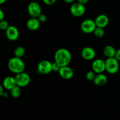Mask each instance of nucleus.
Masks as SVG:
<instances>
[{
  "label": "nucleus",
  "instance_id": "5",
  "mask_svg": "<svg viewBox=\"0 0 120 120\" xmlns=\"http://www.w3.org/2000/svg\"><path fill=\"white\" fill-rule=\"evenodd\" d=\"M28 12L31 18H38L42 14V9L40 5L36 1L30 2L28 6Z\"/></svg>",
  "mask_w": 120,
  "mask_h": 120
},
{
  "label": "nucleus",
  "instance_id": "21",
  "mask_svg": "<svg viewBox=\"0 0 120 120\" xmlns=\"http://www.w3.org/2000/svg\"><path fill=\"white\" fill-rule=\"evenodd\" d=\"M96 75V73L93 71H89L86 74V78L89 81H93Z\"/></svg>",
  "mask_w": 120,
  "mask_h": 120
},
{
  "label": "nucleus",
  "instance_id": "30",
  "mask_svg": "<svg viewBox=\"0 0 120 120\" xmlns=\"http://www.w3.org/2000/svg\"><path fill=\"white\" fill-rule=\"evenodd\" d=\"M4 87L3 86L1 85L0 86V95L1 96H2V95L3 94V93L4 92Z\"/></svg>",
  "mask_w": 120,
  "mask_h": 120
},
{
  "label": "nucleus",
  "instance_id": "26",
  "mask_svg": "<svg viewBox=\"0 0 120 120\" xmlns=\"http://www.w3.org/2000/svg\"><path fill=\"white\" fill-rule=\"evenodd\" d=\"M114 58L118 61H120V49H117L116 51V54H115Z\"/></svg>",
  "mask_w": 120,
  "mask_h": 120
},
{
  "label": "nucleus",
  "instance_id": "10",
  "mask_svg": "<svg viewBox=\"0 0 120 120\" xmlns=\"http://www.w3.org/2000/svg\"><path fill=\"white\" fill-rule=\"evenodd\" d=\"M6 36L10 41H14L18 40L19 36V32L16 27L13 25H10L9 28L5 31Z\"/></svg>",
  "mask_w": 120,
  "mask_h": 120
},
{
  "label": "nucleus",
  "instance_id": "17",
  "mask_svg": "<svg viewBox=\"0 0 120 120\" xmlns=\"http://www.w3.org/2000/svg\"><path fill=\"white\" fill-rule=\"evenodd\" d=\"M116 50L112 46L107 45L103 49V54L107 58L114 57Z\"/></svg>",
  "mask_w": 120,
  "mask_h": 120
},
{
  "label": "nucleus",
  "instance_id": "32",
  "mask_svg": "<svg viewBox=\"0 0 120 120\" xmlns=\"http://www.w3.org/2000/svg\"><path fill=\"white\" fill-rule=\"evenodd\" d=\"M7 1V0H0V4H3Z\"/></svg>",
  "mask_w": 120,
  "mask_h": 120
},
{
  "label": "nucleus",
  "instance_id": "6",
  "mask_svg": "<svg viewBox=\"0 0 120 120\" xmlns=\"http://www.w3.org/2000/svg\"><path fill=\"white\" fill-rule=\"evenodd\" d=\"M70 11L73 16L76 17L82 16L86 12L85 6L79 2H74L70 7Z\"/></svg>",
  "mask_w": 120,
  "mask_h": 120
},
{
  "label": "nucleus",
  "instance_id": "3",
  "mask_svg": "<svg viewBox=\"0 0 120 120\" xmlns=\"http://www.w3.org/2000/svg\"><path fill=\"white\" fill-rule=\"evenodd\" d=\"M105 62V71L110 74H114L119 69V61L114 57L109 58L106 60Z\"/></svg>",
  "mask_w": 120,
  "mask_h": 120
},
{
  "label": "nucleus",
  "instance_id": "29",
  "mask_svg": "<svg viewBox=\"0 0 120 120\" xmlns=\"http://www.w3.org/2000/svg\"><path fill=\"white\" fill-rule=\"evenodd\" d=\"M75 1H76V0H63V1H64V2H66V3H68V4L74 3Z\"/></svg>",
  "mask_w": 120,
  "mask_h": 120
},
{
  "label": "nucleus",
  "instance_id": "24",
  "mask_svg": "<svg viewBox=\"0 0 120 120\" xmlns=\"http://www.w3.org/2000/svg\"><path fill=\"white\" fill-rule=\"evenodd\" d=\"M38 19L39 20V21L41 22H45L47 20V16L45 14H41L39 16H38Z\"/></svg>",
  "mask_w": 120,
  "mask_h": 120
},
{
  "label": "nucleus",
  "instance_id": "8",
  "mask_svg": "<svg viewBox=\"0 0 120 120\" xmlns=\"http://www.w3.org/2000/svg\"><path fill=\"white\" fill-rule=\"evenodd\" d=\"M38 71L42 74H48L52 71V63L48 60H42L38 65Z\"/></svg>",
  "mask_w": 120,
  "mask_h": 120
},
{
  "label": "nucleus",
  "instance_id": "19",
  "mask_svg": "<svg viewBox=\"0 0 120 120\" xmlns=\"http://www.w3.org/2000/svg\"><path fill=\"white\" fill-rule=\"evenodd\" d=\"M10 92L12 97L15 98L19 97L21 94V87L18 85H16L15 87H14V88L11 89Z\"/></svg>",
  "mask_w": 120,
  "mask_h": 120
},
{
  "label": "nucleus",
  "instance_id": "20",
  "mask_svg": "<svg viewBox=\"0 0 120 120\" xmlns=\"http://www.w3.org/2000/svg\"><path fill=\"white\" fill-rule=\"evenodd\" d=\"M94 34L95 36H96V37L101 38L104 35L105 31H104V28L97 27L96 29H95L94 31Z\"/></svg>",
  "mask_w": 120,
  "mask_h": 120
},
{
  "label": "nucleus",
  "instance_id": "16",
  "mask_svg": "<svg viewBox=\"0 0 120 120\" xmlns=\"http://www.w3.org/2000/svg\"><path fill=\"white\" fill-rule=\"evenodd\" d=\"M41 22L37 18H30L26 22L27 28L31 31H36L40 27Z\"/></svg>",
  "mask_w": 120,
  "mask_h": 120
},
{
  "label": "nucleus",
  "instance_id": "2",
  "mask_svg": "<svg viewBox=\"0 0 120 120\" xmlns=\"http://www.w3.org/2000/svg\"><path fill=\"white\" fill-rule=\"evenodd\" d=\"M8 67L9 71H11L12 72L18 74L24 71L25 65L22 59L14 56L9 59L8 63Z\"/></svg>",
  "mask_w": 120,
  "mask_h": 120
},
{
  "label": "nucleus",
  "instance_id": "15",
  "mask_svg": "<svg viewBox=\"0 0 120 120\" xmlns=\"http://www.w3.org/2000/svg\"><path fill=\"white\" fill-rule=\"evenodd\" d=\"M93 82L97 86H104L107 83L108 78L107 76L103 73L97 74L93 80Z\"/></svg>",
  "mask_w": 120,
  "mask_h": 120
},
{
  "label": "nucleus",
  "instance_id": "1",
  "mask_svg": "<svg viewBox=\"0 0 120 120\" xmlns=\"http://www.w3.org/2000/svg\"><path fill=\"white\" fill-rule=\"evenodd\" d=\"M55 62L60 67L68 66L71 60V55L69 50L65 48H60L56 51L55 54Z\"/></svg>",
  "mask_w": 120,
  "mask_h": 120
},
{
  "label": "nucleus",
  "instance_id": "22",
  "mask_svg": "<svg viewBox=\"0 0 120 120\" xmlns=\"http://www.w3.org/2000/svg\"><path fill=\"white\" fill-rule=\"evenodd\" d=\"M10 25H9V24H8V21H6V20H2V21H0V28H1L2 30L6 31Z\"/></svg>",
  "mask_w": 120,
  "mask_h": 120
},
{
  "label": "nucleus",
  "instance_id": "13",
  "mask_svg": "<svg viewBox=\"0 0 120 120\" xmlns=\"http://www.w3.org/2000/svg\"><path fill=\"white\" fill-rule=\"evenodd\" d=\"M95 22L97 27L104 28L109 23V18L105 14H100L96 17Z\"/></svg>",
  "mask_w": 120,
  "mask_h": 120
},
{
  "label": "nucleus",
  "instance_id": "7",
  "mask_svg": "<svg viewBox=\"0 0 120 120\" xmlns=\"http://www.w3.org/2000/svg\"><path fill=\"white\" fill-rule=\"evenodd\" d=\"M15 78L16 85L20 87H26L29 84L30 81V76L24 72L16 74Z\"/></svg>",
  "mask_w": 120,
  "mask_h": 120
},
{
  "label": "nucleus",
  "instance_id": "31",
  "mask_svg": "<svg viewBox=\"0 0 120 120\" xmlns=\"http://www.w3.org/2000/svg\"><path fill=\"white\" fill-rule=\"evenodd\" d=\"M2 96L4 98H7L8 96V94L7 92H4L3 93V94L2 95Z\"/></svg>",
  "mask_w": 120,
  "mask_h": 120
},
{
  "label": "nucleus",
  "instance_id": "9",
  "mask_svg": "<svg viewBox=\"0 0 120 120\" xmlns=\"http://www.w3.org/2000/svg\"><path fill=\"white\" fill-rule=\"evenodd\" d=\"M93 71L96 74H101L105 71V62L101 59H97L93 62L91 65Z\"/></svg>",
  "mask_w": 120,
  "mask_h": 120
},
{
  "label": "nucleus",
  "instance_id": "18",
  "mask_svg": "<svg viewBox=\"0 0 120 120\" xmlns=\"http://www.w3.org/2000/svg\"><path fill=\"white\" fill-rule=\"evenodd\" d=\"M25 54V49L23 47H21V46H18L14 50V55L16 57L21 58L24 56Z\"/></svg>",
  "mask_w": 120,
  "mask_h": 120
},
{
  "label": "nucleus",
  "instance_id": "4",
  "mask_svg": "<svg viewBox=\"0 0 120 120\" xmlns=\"http://www.w3.org/2000/svg\"><path fill=\"white\" fill-rule=\"evenodd\" d=\"M81 29L85 34H91L94 32L97 27L95 21L91 19H87L81 24Z\"/></svg>",
  "mask_w": 120,
  "mask_h": 120
},
{
  "label": "nucleus",
  "instance_id": "27",
  "mask_svg": "<svg viewBox=\"0 0 120 120\" xmlns=\"http://www.w3.org/2000/svg\"><path fill=\"white\" fill-rule=\"evenodd\" d=\"M88 2H89V0H77V2L83 5H85Z\"/></svg>",
  "mask_w": 120,
  "mask_h": 120
},
{
  "label": "nucleus",
  "instance_id": "33",
  "mask_svg": "<svg viewBox=\"0 0 120 120\" xmlns=\"http://www.w3.org/2000/svg\"><path fill=\"white\" fill-rule=\"evenodd\" d=\"M39 1H40V0H34V1H36V2H38Z\"/></svg>",
  "mask_w": 120,
  "mask_h": 120
},
{
  "label": "nucleus",
  "instance_id": "23",
  "mask_svg": "<svg viewBox=\"0 0 120 120\" xmlns=\"http://www.w3.org/2000/svg\"><path fill=\"white\" fill-rule=\"evenodd\" d=\"M61 67H60L59 65L57 64L56 62H54L52 63V71L54 72H58L59 71Z\"/></svg>",
  "mask_w": 120,
  "mask_h": 120
},
{
  "label": "nucleus",
  "instance_id": "11",
  "mask_svg": "<svg viewBox=\"0 0 120 120\" xmlns=\"http://www.w3.org/2000/svg\"><path fill=\"white\" fill-rule=\"evenodd\" d=\"M82 57L87 61L93 60L96 56V51L93 48L90 47H84L81 52Z\"/></svg>",
  "mask_w": 120,
  "mask_h": 120
},
{
  "label": "nucleus",
  "instance_id": "12",
  "mask_svg": "<svg viewBox=\"0 0 120 120\" xmlns=\"http://www.w3.org/2000/svg\"><path fill=\"white\" fill-rule=\"evenodd\" d=\"M60 76L64 80H70L73 76L74 72L72 68L69 66L61 67L59 71Z\"/></svg>",
  "mask_w": 120,
  "mask_h": 120
},
{
  "label": "nucleus",
  "instance_id": "28",
  "mask_svg": "<svg viewBox=\"0 0 120 120\" xmlns=\"http://www.w3.org/2000/svg\"><path fill=\"white\" fill-rule=\"evenodd\" d=\"M5 17V14L4 12L2 10H0V21H2V20H4Z\"/></svg>",
  "mask_w": 120,
  "mask_h": 120
},
{
  "label": "nucleus",
  "instance_id": "25",
  "mask_svg": "<svg viewBox=\"0 0 120 120\" xmlns=\"http://www.w3.org/2000/svg\"><path fill=\"white\" fill-rule=\"evenodd\" d=\"M56 1L57 0H42V1L47 5H52L56 2Z\"/></svg>",
  "mask_w": 120,
  "mask_h": 120
},
{
  "label": "nucleus",
  "instance_id": "14",
  "mask_svg": "<svg viewBox=\"0 0 120 120\" xmlns=\"http://www.w3.org/2000/svg\"><path fill=\"white\" fill-rule=\"evenodd\" d=\"M16 85H16L15 77H13V76H8L5 78L4 80H3L2 86L6 89L11 90L12 88H13Z\"/></svg>",
  "mask_w": 120,
  "mask_h": 120
}]
</instances>
